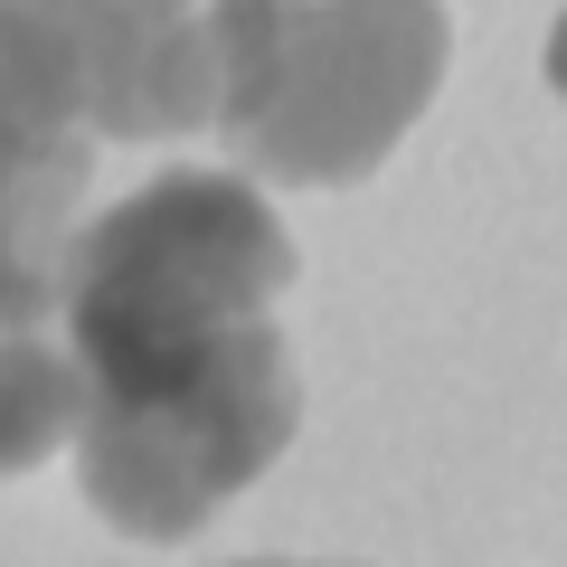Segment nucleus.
Masks as SVG:
<instances>
[{
	"instance_id": "4",
	"label": "nucleus",
	"mask_w": 567,
	"mask_h": 567,
	"mask_svg": "<svg viewBox=\"0 0 567 567\" xmlns=\"http://www.w3.org/2000/svg\"><path fill=\"white\" fill-rule=\"evenodd\" d=\"M85 181H95V142L39 133L0 104V322H58V275L85 218Z\"/></svg>"
},
{
	"instance_id": "6",
	"label": "nucleus",
	"mask_w": 567,
	"mask_h": 567,
	"mask_svg": "<svg viewBox=\"0 0 567 567\" xmlns=\"http://www.w3.org/2000/svg\"><path fill=\"white\" fill-rule=\"evenodd\" d=\"M548 85L567 95V10H558V29H548Z\"/></svg>"
},
{
	"instance_id": "1",
	"label": "nucleus",
	"mask_w": 567,
	"mask_h": 567,
	"mask_svg": "<svg viewBox=\"0 0 567 567\" xmlns=\"http://www.w3.org/2000/svg\"><path fill=\"white\" fill-rule=\"evenodd\" d=\"M293 237L256 171H162L76 218L58 331L85 369L76 483L123 539H189L284 464L303 379L275 303Z\"/></svg>"
},
{
	"instance_id": "2",
	"label": "nucleus",
	"mask_w": 567,
	"mask_h": 567,
	"mask_svg": "<svg viewBox=\"0 0 567 567\" xmlns=\"http://www.w3.org/2000/svg\"><path fill=\"white\" fill-rule=\"evenodd\" d=\"M454 58L445 0H284L218 133L275 189H350L416 133Z\"/></svg>"
},
{
	"instance_id": "3",
	"label": "nucleus",
	"mask_w": 567,
	"mask_h": 567,
	"mask_svg": "<svg viewBox=\"0 0 567 567\" xmlns=\"http://www.w3.org/2000/svg\"><path fill=\"white\" fill-rule=\"evenodd\" d=\"M0 104L39 133L171 142L218 123L199 0H0Z\"/></svg>"
},
{
	"instance_id": "5",
	"label": "nucleus",
	"mask_w": 567,
	"mask_h": 567,
	"mask_svg": "<svg viewBox=\"0 0 567 567\" xmlns=\"http://www.w3.org/2000/svg\"><path fill=\"white\" fill-rule=\"evenodd\" d=\"M85 416V369L58 322H0V483L76 445Z\"/></svg>"
}]
</instances>
